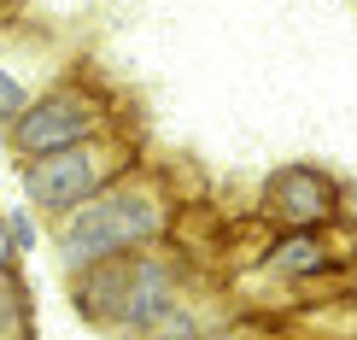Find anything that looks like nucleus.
Here are the masks:
<instances>
[{
  "mask_svg": "<svg viewBox=\"0 0 357 340\" xmlns=\"http://www.w3.org/2000/svg\"><path fill=\"white\" fill-rule=\"evenodd\" d=\"M158 235H165V205L123 176V182H112L106 194H94L88 205L59 217L53 253H59V270L77 276V270H88V264H106V258H123V253H146Z\"/></svg>",
  "mask_w": 357,
  "mask_h": 340,
  "instance_id": "nucleus-1",
  "label": "nucleus"
},
{
  "mask_svg": "<svg viewBox=\"0 0 357 340\" xmlns=\"http://www.w3.org/2000/svg\"><path fill=\"white\" fill-rule=\"evenodd\" d=\"M129 158H135V147H123L117 135H94V141L47 153V158H24L18 165L24 205L41 212V217H65L77 205H88L94 194H106L112 182H123Z\"/></svg>",
  "mask_w": 357,
  "mask_h": 340,
  "instance_id": "nucleus-2",
  "label": "nucleus"
},
{
  "mask_svg": "<svg viewBox=\"0 0 357 340\" xmlns=\"http://www.w3.org/2000/svg\"><path fill=\"white\" fill-rule=\"evenodd\" d=\"M106 117H112V100L100 88L59 77L0 129V141L24 165V158H47V153H65V147H82V141L106 135Z\"/></svg>",
  "mask_w": 357,
  "mask_h": 340,
  "instance_id": "nucleus-3",
  "label": "nucleus"
},
{
  "mask_svg": "<svg viewBox=\"0 0 357 340\" xmlns=\"http://www.w3.org/2000/svg\"><path fill=\"white\" fill-rule=\"evenodd\" d=\"M176 311V270L153 253L129 258V288H123V311H117V334L123 340H153V329Z\"/></svg>",
  "mask_w": 357,
  "mask_h": 340,
  "instance_id": "nucleus-4",
  "label": "nucleus"
},
{
  "mask_svg": "<svg viewBox=\"0 0 357 340\" xmlns=\"http://www.w3.org/2000/svg\"><path fill=\"white\" fill-rule=\"evenodd\" d=\"M264 205H270V217L287 223V229H317L322 217H334V182L322 170H310V165H287V170L270 176Z\"/></svg>",
  "mask_w": 357,
  "mask_h": 340,
  "instance_id": "nucleus-5",
  "label": "nucleus"
},
{
  "mask_svg": "<svg viewBox=\"0 0 357 340\" xmlns=\"http://www.w3.org/2000/svg\"><path fill=\"white\" fill-rule=\"evenodd\" d=\"M129 258L135 253H123V258H106V264H88V270L70 276V311H77L88 329H100V334H117V311H123V288H129Z\"/></svg>",
  "mask_w": 357,
  "mask_h": 340,
  "instance_id": "nucleus-6",
  "label": "nucleus"
},
{
  "mask_svg": "<svg viewBox=\"0 0 357 340\" xmlns=\"http://www.w3.org/2000/svg\"><path fill=\"white\" fill-rule=\"evenodd\" d=\"M0 340H36V300L18 264H0Z\"/></svg>",
  "mask_w": 357,
  "mask_h": 340,
  "instance_id": "nucleus-7",
  "label": "nucleus"
},
{
  "mask_svg": "<svg viewBox=\"0 0 357 340\" xmlns=\"http://www.w3.org/2000/svg\"><path fill=\"white\" fill-rule=\"evenodd\" d=\"M264 270H270V276H317V270H322V246H317V235L293 229L281 246H270Z\"/></svg>",
  "mask_w": 357,
  "mask_h": 340,
  "instance_id": "nucleus-8",
  "label": "nucleus"
},
{
  "mask_svg": "<svg viewBox=\"0 0 357 340\" xmlns=\"http://www.w3.org/2000/svg\"><path fill=\"white\" fill-rule=\"evenodd\" d=\"M41 88H47V82H41V77H29L24 65H12V59L0 53V129H6L12 117H18V112L29 106V100L41 94Z\"/></svg>",
  "mask_w": 357,
  "mask_h": 340,
  "instance_id": "nucleus-9",
  "label": "nucleus"
},
{
  "mask_svg": "<svg viewBox=\"0 0 357 340\" xmlns=\"http://www.w3.org/2000/svg\"><path fill=\"white\" fill-rule=\"evenodd\" d=\"M0 217H6V235H12V253L18 258L41 246V229H36V212H29V205H6Z\"/></svg>",
  "mask_w": 357,
  "mask_h": 340,
  "instance_id": "nucleus-10",
  "label": "nucleus"
},
{
  "mask_svg": "<svg viewBox=\"0 0 357 340\" xmlns=\"http://www.w3.org/2000/svg\"><path fill=\"white\" fill-rule=\"evenodd\" d=\"M18 18H24V0H0V36L18 29Z\"/></svg>",
  "mask_w": 357,
  "mask_h": 340,
  "instance_id": "nucleus-11",
  "label": "nucleus"
},
{
  "mask_svg": "<svg viewBox=\"0 0 357 340\" xmlns=\"http://www.w3.org/2000/svg\"><path fill=\"white\" fill-rule=\"evenodd\" d=\"M188 340H246L241 329H199V334H188Z\"/></svg>",
  "mask_w": 357,
  "mask_h": 340,
  "instance_id": "nucleus-12",
  "label": "nucleus"
},
{
  "mask_svg": "<svg viewBox=\"0 0 357 340\" xmlns=\"http://www.w3.org/2000/svg\"><path fill=\"white\" fill-rule=\"evenodd\" d=\"M0 264H18V253H12V235H6V217H0Z\"/></svg>",
  "mask_w": 357,
  "mask_h": 340,
  "instance_id": "nucleus-13",
  "label": "nucleus"
}]
</instances>
